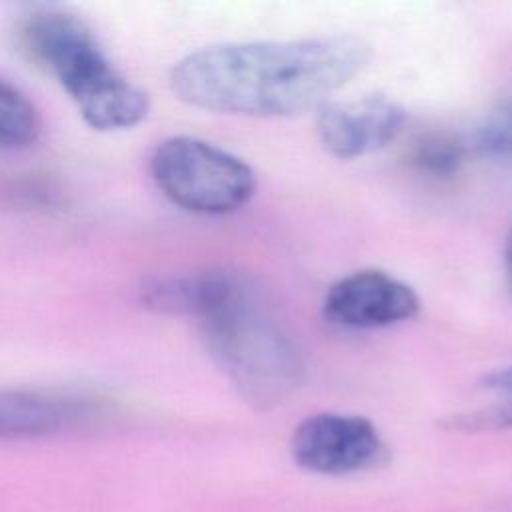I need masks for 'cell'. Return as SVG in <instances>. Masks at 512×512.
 <instances>
[{"label": "cell", "instance_id": "6da1fadb", "mask_svg": "<svg viewBox=\"0 0 512 512\" xmlns=\"http://www.w3.org/2000/svg\"><path fill=\"white\" fill-rule=\"evenodd\" d=\"M368 56L354 36L216 44L176 62L170 88L182 102L210 112L294 116L324 106Z\"/></svg>", "mask_w": 512, "mask_h": 512}, {"label": "cell", "instance_id": "7a4b0ae2", "mask_svg": "<svg viewBox=\"0 0 512 512\" xmlns=\"http://www.w3.org/2000/svg\"><path fill=\"white\" fill-rule=\"evenodd\" d=\"M20 42L30 60L62 86L90 128L128 130L148 116V94L112 66L78 16L56 8L34 10L20 26Z\"/></svg>", "mask_w": 512, "mask_h": 512}, {"label": "cell", "instance_id": "3957f363", "mask_svg": "<svg viewBox=\"0 0 512 512\" xmlns=\"http://www.w3.org/2000/svg\"><path fill=\"white\" fill-rule=\"evenodd\" d=\"M202 330L214 362L254 410L278 406L300 386L304 362L294 340L256 306L244 282L202 320Z\"/></svg>", "mask_w": 512, "mask_h": 512}, {"label": "cell", "instance_id": "277c9868", "mask_svg": "<svg viewBox=\"0 0 512 512\" xmlns=\"http://www.w3.org/2000/svg\"><path fill=\"white\" fill-rule=\"evenodd\" d=\"M150 174L172 204L204 216L236 212L256 192V174L242 158L194 136L160 142Z\"/></svg>", "mask_w": 512, "mask_h": 512}, {"label": "cell", "instance_id": "5b68a950", "mask_svg": "<svg viewBox=\"0 0 512 512\" xmlns=\"http://www.w3.org/2000/svg\"><path fill=\"white\" fill-rule=\"evenodd\" d=\"M290 452L300 468L322 476L366 472L388 460V448L368 418L338 412L302 420L292 434Z\"/></svg>", "mask_w": 512, "mask_h": 512}, {"label": "cell", "instance_id": "8992f818", "mask_svg": "<svg viewBox=\"0 0 512 512\" xmlns=\"http://www.w3.org/2000/svg\"><path fill=\"white\" fill-rule=\"evenodd\" d=\"M322 308L342 328H386L414 318L420 298L406 282L382 270H358L328 288Z\"/></svg>", "mask_w": 512, "mask_h": 512}, {"label": "cell", "instance_id": "52a82bcc", "mask_svg": "<svg viewBox=\"0 0 512 512\" xmlns=\"http://www.w3.org/2000/svg\"><path fill=\"white\" fill-rule=\"evenodd\" d=\"M404 108L384 96L326 102L318 108V136L326 152L352 160L384 148L402 132Z\"/></svg>", "mask_w": 512, "mask_h": 512}, {"label": "cell", "instance_id": "ba28073f", "mask_svg": "<svg viewBox=\"0 0 512 512\" xmlns=\"http://www.w3.org/2000/svg\"><path fill=\"white\" fill-rule=\"evenodd\" d=\"M100 414L82 394L6 388L0 390V440H34L80 428Z\"/></svg>", "mask_w": 512, "mask_h": 512}, {"label": "cell", "instance_id": "9c48e42d", "mask_svg": "<svg viewBox=\"0 0 512 512\" xmlns=\"http://www.w3.org/2000/svg\"><path fill=\"white\" fill-rule=\"evenodd\" d=\"M240 284L236 274L224 270L172 272L148 278L140 288V300L154 312L192 316L202 322L224 306Z\"/></svg>", "mask_w": 512, "mask_h": 512}, {"label": "cell", "instance_id": "30bf717a", "mask_svg": "<svg viewBox=\"0 0 512 512\" xmlns=\"http://www.w3.org/2000/svg\"><path fill=\"white\" fill-rule=\"evenodd\" d=\"M42 132V118L34 102L12 82L0 78V148L22 150Z\"/></svg>", "mask_w": 512, "mask_h": 512}, {"label": "cell", "instance_id": "8fae6325", "mask_svg": "<svg viewBox=\"0 0 512 512\" xmlns=\"http://www.w3.org/2000/svg\"><path fill=\"white\" fill-rule=\"evenodd\" d=\"M482 386L496 394L488 406L460 412L442 422L444 428L462 432H486L512 426V366L496 370L482 380Z\"/></svg>", "mask_w": 512, "mask_h": 512}, {"label": "cell", "instance_id": "7c38bea8", "mask_svg": "<svg viewBox=\"0 0 512 512\" xmlns=\"http://www.w3.org/2000/svg\"><path fill=\"white\" fill-rule=\"evenodd\" d=\"M468 156V144L448 132H428L418 136L410 148L412 166L432 178H450L460 172Z\"/></svg>", "mask_w": 512, "mask_h": 512}, {"label": "cell", "instance_id": "4fadbf2b", "mask_svg": "<svg viewBox=\"0 0 512 512\" xmlns=\"http://www.w3.org/2000/svg\"><path fill=\"white\" fill-rule=\"evenodd\" d=\"M470 148L488 160L512 164V96L484 116L472 134Z\"/></svg>", "mask_w": 512, "mask_h": 512}, {"label": "cell", "instance_id": "5bb4252c", "mask_svg": "<svg viewBox=\"0 0 512 512\" xmlns=\"http://www.w3.org/2000/svg\"><path fill=\"white\" fill-rule=\"evenodd\" d=\"M504 266H506V278H508V286L512 290V230L506 238V248H504Z\"/></svg>", "mask_w": 512, "mask_h": 512}]
</instances>
